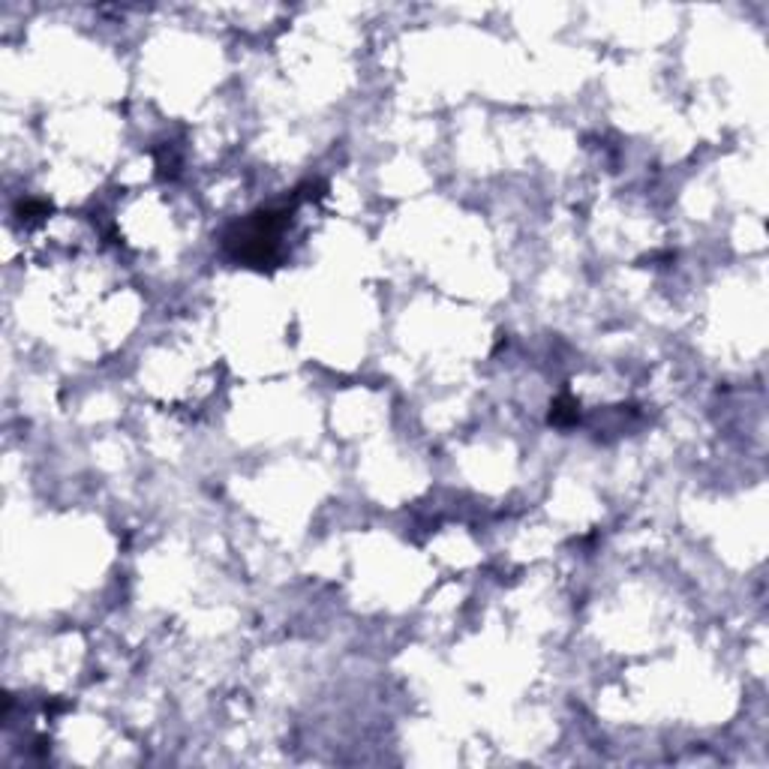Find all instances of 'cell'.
Segmentation results:
<instances>
[{
  "mask_svg": "<svg viewBox=\"0 0 769 769\" xmlns=\"http://www.w3.org/2000/svg\"><path fill=\"white\" fill-rule=\"evenodd\" d=\"M571 421H577V403H574V400H568V397H562V400H556V403H553L550 424L565 427V424H571Z\"/></svg>",
  "mask_w": 769,
  "mask_h": 769,
  "instance_id": "1",
  "label": "cell"
}]
</instances>
